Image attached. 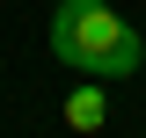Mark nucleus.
<instances>
[{
    "label": "nucleus",
    "instance_id": "obj_2",
    "mask_svg": "<svg viewBox=\"0 0 146 138\" xmlns=\"http://www.w3.org/2000/svg\"><path fill=\"white\" fill-rule=\"evenodd\" d=\"M66 124H73L80 138H95V131L110 124V95H102V80H80V87L66 95Z\"/></svg>",
    "mask_w": 146,
    "mask_h": 138
},
{
    "label": "nucleus",
    "instance_id": "obj_1",
    "mask_svg": "<svg viewBox=\"0 0 146 138\" xmlns=\"http://www.w3.org/2000/svg\"><path fill=\"white\" fill-rule=\"evenodd\" d=\"M51 58L88 80H131L146 66V36L110 0H58L51 7Z\"/></svg>",
    "mask_w": 146,
    "mask_h": 138
}]
</instances>
